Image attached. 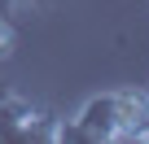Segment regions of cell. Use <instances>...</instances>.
Segmentation results:
<instances>
[{
  "label": "cell",
  "mask_w": 149,
  "mask_h": 144,
  "mask_svg": "<svg viewBox=\"0 0 149 144\" xmlns=\"http://www.w3.org/2000/svg\"><path fill=\"white\" fill-rule=\"evenodd\" d=\"M145 114H149V92H101L74 114V127H79L84 144L140 140Z\"/></svg>",
  "instance_id": "1"
},
{
  "label": "cell",
  "mask_w": 149,
  "mask_h": 144,
  "mask_svg": "<svg viewBox=\"0 0 149 144\" xmlns=\"http://www.w3.org/2000/svg\"><path fill=\"white\" fill-rule=\"evenodd\" d=\"M57 114L22 101L18 92L0 105V140H9V144H48L57 140Z\"/></svg>",
  "instance_id": "2"
},
{
  "label": "cell",
  "mask_w": 149,
  "mask_h": 144,
  "mask_svg": "<svg viewBox=\"0 0 149 144\" xmlns=\"http://www.w3.org/2000/svg\"><path fill=\"white\" fill-rule=\"evenodd\" d=\"M18 48V35H13V22H0V61H9Z\"/></svg>",
  "instance_id": "3"
},
{
  "label": "cell",
  "mask_w": 149,
  "mask_h": 144,
  "mask_svg": "<svg viewBox=\"0 0 149 144\" xmlns=\"http://www.w3.org/2000/svg\"><path fill=\"white\" fill-rule=\"evenodd\" d=\"M9 96H13V88H9V83H0V105H5Z\"/></svg>",
  "instance_id": "4"
},
{
  "label": "cell",
  "mask_w": 149,
  "mask_h": 144,
  "mask_svg": "<svg viewBox=\"0 0 149 144\" xmlns=\"http://www.w3.org/2000/svg\"><path fill=\"white\" fill-rule=\"evenodd\" d=\"M140 140L149 144V114H145V122H140Z\"/></svg>",
  "instance_id": "5"
},
{
  "label": "cell",
  "mask_w": 149,
  "mask_h": 144,
  "mask_svg": "<svg viewBox=\"0 0 149 144\" xmlns=\"http://www.w3.org/2000/svg\"><path fill=\"white\" fill-rule=\"evenodd\" d=\"M22 5H31V9H44V5H53V0H22Z\"/></svg>",
  "instance_id": "6"
}]
</instances>
